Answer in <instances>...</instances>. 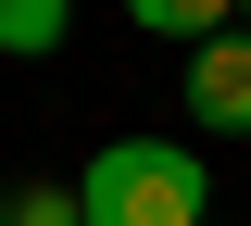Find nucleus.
<instances>
[{
  "instance_id": "f257e3e1",
  "label": "nucleus",
  "mask_w": 251,
  "mask_h": 226,
  "mask_svg": "<svg viewBox=\"0 0 251 226\" xmlns=\"http://www.w3.org/2000/svg\"><path fill=\"white\" fill-rule=\"evenodd\" d=\"M75 201H88V226H214V176L188 138H100Z\"/></svg>"
},
{
  "instance_id": "f03ea898",
  "label": "nucleus",
  "mask_w": 251,
  "mask_h": 226,
  "mask_svg": "<svg viewBox=\"0 0 251 226\" xmlns=\"http://www.w3.org/2000/svg\"><path fill=\"white\" fill-rule=\"evenodd\" d=\"M188 126L201 138H251V25H226V38H201L188 50Z\"/></svg>"
},
{
  "instance_id": "7ed1b4c3",
  "label": "nucleus",
  "mask_w": 251,
  "mask_h": 226,
  "mask_svg": "<svg viewBox=\"0 0 251 226\" xmlns=\"http://www.w3.org/2000/svg\"><path fill=\"white\" fill-rule=\"evenodd\" d=\"M75 38V0H0V63H50Z\"/></svg>"
},
{
  "instance_id": "20e7f679",
  "label": "nucleus",
  "mask_w": 251,
  "mask_h": 226,
  "mask_svg": "<svg viewBox=\"0 0 251 226\" xmlns=\"http://www.w3.org/2000/svg\"><path fill=\"white\" fill-rule=\"evenodd\" d=\"M126 25H138V38H176V50H201V38L239 25V0H126Z\"/></svg>"
},
{
  "instance_id": "39448f33",
  "label": "nucleus",
  "mask_w": 251,
  "mask_h": 226,
  "mask_svg": "<svg viewBox=\"0 0 251 226\" xmlns=\"http://www.w3.org/2000/svg\"><path fill=\"white\" fill-rule=\"evenodd\" d=\"M0 226H88L75 189H0Z\"/></svg>"
},
{
  "instance_id": "423d86ee",
  "label": "nucleus",
  "mask_w": 251,
  "mask_h": 226,
  "mask_svg": "<svg viewBox=\"0 0 251 226\" xmlns=\"http://www.w3.org/2000/svg\"><path fill=\"white\" fill-rule=\"evenodd\" d=\"M239 25H251V0H239Z\"/></svg>"
}]
</instances>
